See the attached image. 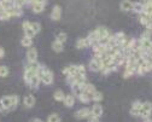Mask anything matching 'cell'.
Masks as SVG:
<instances>
[{"mask_svg": "<svg viewBox=\"0 0 152 122\" xmlns=\"http://www.w3.org/2000/svg\"><path fill=\"white\" fill-rule=\"evenodd\" d=\"M10 18H11V16L4 9V6L1 5V3H0V21H7V19H10Z\"/></svg>", "mask_w": 152, "mask_h": 122, "instance_id": "cell-20", "label": "cell"}, {"mask_svg": "<svg viewBox=\"0 0 152 122\" xmlns=\"http://www.w3.org/2000/svg\"><path fill=\"white\" fill-rule=\"evenodd\" d=\"M26 4H27V0H15L13 1V5L17 6V7H20V9H22Z\"/></svg>", "mask_w": 152, "mask_h": 122, "instance_id": "cell-31", "label": "cell"}, {"mask_svg": "<svg viewBox=\"0 0 152 122\" xmlns=\"http://www.w3.org/2000/svg\"><path fill=\"white\" fill-rule=\"evenodd\" d=\"M31 27H33V30L35 32V34L40 33V30H41V24H40L39 22H31Z\"/></svg>", "mask_w": 152, "mask_h": 122, "instance_id": "cell-30", "label": "cell"}, {"mask_svg": "<svg viewBox=\"0 0 152 122\" xmlns=\"http://www.w3.org/2000/svg\"><path fill=\"white\" fill-rule=\"evenodd\" d=\"M51 47H52V50L54 52H62L63 49H64V44L61 43V41H58V40H56V41L52 43V46Z\"/></svg>", "mask_w": 152, "mask_h": 122, "instance_id": "cell-21", "label": "cell"}, {"mask_svg": "<svg viewBox=\"0 0 152 122\" xmlns=\"http://www.w3.org/2000/svg\"><path fill=\"white\" fill-rule=\"evenodd\" d=\"M53 98H54V100H57V101H63L64 98H65V93H64L62 90H57V91L53 93Z\"/></svg>", "mask_w": 152, "mask_h": 122, "instance_id": "cell-23", "label": "cell"}, {"mask_svg": "<svg viewBox=\"0 0 152 122\" xmlns=\"http://www.w3.org/2000/svg\"><path fill=\"white\" fill-rule=\"evenodd\" d=\"M47 122H61V117H59L58 114L53 112V114H51V115L47 117Z\"/></svg>", "mask_w": 152, "mask_h": 122, "instance_id": "cell-28", "label": "cell"}, {"mask_svg": "<svg viewBox=\"0 0 152 122\" xmlns=\"http://www.w3.org/2000/svg\"><path fill=\"white\" fill-rule=\"evenodd\" d=\"M145 122H152V120L150 117H147V118H145Z\"/></svg>", "mask_w": 152, "mask_h": 122, "instance_id": "cell-37", "label": "cell"}, {"mask_svg": "<svg viewBox=\"0 0 152 122\" xmlns=\"http://www.w3.org/2000/svg\"><path fill=\"white\" fill-rule=\"evenodd\" d=\"M75 101H76V98L74 94H65V98L63 100V103L66 108H72L75 105Z\"/></svg>", "mask_w": 152, "mask_h": 122, "instance_id": "cell-14", "label": "cell"}, {"mask_svg": "<svg viewBox=\"0 0 152 122\" xmlns=\"http://www.w3.org/2000/svg\"><path fill=\"white\" fill-rule=\"evenodd\" d=\"M88 68H89L92 71H102L104 67H103V63H102L100 57L94 54V57L89 60V65H88Z\"/></svg>", "mask_w": 152, "mask_h": 122, "instance_id": "cell-4", "label": "cell"}, {"mask_svg": "<svg viewBox=\"0 0 152 122\" xmlns=\"http://www.w3.org/2000/svg\"><path fill=\"white\" fill-rule=\"evenodd\" d=\"M133 11L140 15V13L144 11V4L140 3V1H138V3H133Z\"/></svg>", "mask_w": 152, "mask_h": 122, "instance_id": "cell-25", "label": "cell"}, {"mask_svg": "<svg viewBox=\"0 0 152 122\" xmlns=\"http://www.w3.org/2000/svg\"><path fill=\"white\" fill-rule=\"evenodd\" d=\"M37 75H39L40 81L44 85H52L53 84V73L48 68H46L45 65L40 64L39 70H37Z\"/></svg>", "mask_w": 152, "mask_h": 122, "instance_id": "cell-2", "label": "cell"}, {"mask_svg": "<svg viewBox=\"0 0 152 122\" xmlns=\"http://www.w3.org/2000/svg\"><path fill=\"white\" fill-rule=\"evenodd\" d=\"M5 112H7V111H6V109L4 108L3 103H1V100H0V114H5Z\"/></svg>", "mask_w": 152, "mask_h": 122, "instance_id": "cell-34", "label": "cell"}, {"mask_svg": "<svg viewBox=\"0 0 152 122\" xmlns=\"http://www.w3.org/2000/svg\"><path fill=\"white\" fill-rule=\"evenodd\" d=\"M35 103H36V100H35V97L33 96V94H28V96H26L24 97V99H23V104H24V107L26 108H33L34 105H35Z\"/></svg>", "mask_w": 152, "mask_h": 122, "instance_id": "cell-10", "label": "cell"}, {"mask_svg": "<svg viewBox=\"0 0 152 122\" xmlns=\"http://www.w3.org/2000/svg\"><path fill=\"white\" fill-rule=\"evenodd\" d=\"M61 17H62V7L58 5L53 6V9L51 11V19L52 21H59Z\"/></svg>", "mask_w": 152, "mask_h": 122, "instance_id": "cell-8", "label": "cell"}, {"mask_svg": "<svg viewBox=\"0 0 152 122\" xmlns=\"http://www.w3.org/2000/svg\"><path fill=\"white\" fill-rule=\"evenodd\" d=\"M10 74V70L6 65H0V77H7Z\"/></svg>", "mask_w": 152, "mask_h": 122, "instance_id": "cell-27", "label": "cell"}, {"mask_svg": "<svg viewBox=\"0 0 152 122\" xmlns=\"http://www.w3.org/2000/svg\"><path fill=\"white\" fill-rule=\"evenodd\" d=\"M37 1H42V3H46V0H37Z\"/></svg>", "mask_w": 152, "mask_h": 122, "instance_id": "cell-39", "label": "cell"}, {"mask_svg": "<svg viewBox=\"0 0 152 122\" xmlns=\"http://www.w3.org/2000/svg\"><path fill=\"white\" fill-rule=\"evenodd\" d=\"M89 46V43L87 37H80L77 39V41H76V47H77L79 50H82V49H86Z\"/></svg>", "mask_w": 152, "mask_h": 122, "instance_id": "cell-18", "label": "cell"}, {"mask_svg": "<svg viewBox=\"0 0 152 122\" xmlns=\"http://www.w3.org/2000/svg\"><path fill=\"white\" fill-rule=\"evenodd\" d=\"M22 28H23V30H24V35L26 36H29V37H34L36 34H35V32L33 30V27H31V22H28V21H24L23 22V24H22Z\"/></svg>", "mask_w": 152, "mask_h": 122, "instance_id": "cell-6", "label": "cell"}, {"mask_svg": "<svg viewBox=\"0 0 152 122\" xmlns=\"http://www.w3.org/2000/svg\"><path fill=\"white\" fill-rule=\"evenodd\" d=\"M3 1H10V3H13L15 0H3Z\"/></svg>", "mask_w": 152, "mask_h": 122, "instance_id": "cell-38", "label": "cell"}, {"mask_svg": "<svg viewBox=\"0 0 152 122\" xmlns=\"http://www.w3.org/2000/svg\"><path fill=\"white\" fill-rule=\"evenodd\" d=\"M63 74L65 76H69V75L70 76H75V75H77V74H85L86 75V68L82 64H80V65L72 64V65H69V67L64 68L63 69Z\"/></svg>", "mask_w": 152, "mask_h": 122, "instance_id": "cell-3", "label": "cell"}, {"mask_svg": "<svg viewBox=\"0 0 152 122\" xmlns=\"http://www.w3.org/2000/svg\"><path fill=\"white\" fill-rule=\"evenodd\" d=\"M6 11L9 12V15H10L11 17H20V16H22V10H21L20 7L15 6V5H12L11 7H9Z\"/></svg>", "mask_w": 152, "mask_h": 122, "instance_id": "cell-16", "label": "cell"}, {"mask_svg": "<svg viewBox=\"0 0 152 122\" xmlns=\"http://www.w3.org/2000/svg\"><path fill=\"white\" fill-rule=\"evenodd\" d=\"M151 114H152V103H151V101H145V103H142V105L140 108L139 116L145 120V118L150 117Z\"/></svg>", "mask_w": 152, "mask_h": 122, "instance_id": "cell-5", "label": "cell"}, {"mask_svg": "<svg viewBox=\"0 0 152 122\" xmlns=\"http://www.w3.org/2000/svg\"><path fill=\"white\" fill-rule=\"evenodd\" d=\"M120 9L124 12H129V11H133V3L130 0H122L120 3Z\"/></svg>", "mask_w": 152, "mask_h": 122, "instance_id": "cell-15", "label": "cell"}, {"mask_svg": "<svg viewBox=\"0 0 152 122\" xmlns=\"http://www.w3.org/2000/svg\"><path fill=\"white\" fill-rule=\"evenodd\" d=\"M89 116H91V109L88 108H82L75 112V117L79 120H85V118H88Z\"/></svg>", "mask_w": 152, "mask_h": 122, "instance_id": "cell-7", "label": "cell"}, {"mask_svg": "<svg viewBox=\"0 0 152 122\" xmlns=\"http://www.w3.org/2000/svg\"><path fill=\"white\" fill-rule=\"evenodd\" d=\"M97 33H98V35H99V39H100V41H103V40H105V39H107L109 36H110V32L105 28V27H103V26H100V27H98L97 29Z\"/></svg>", "mask_w": 152, "mask_h": 122, "instance_id": "cell-12", "label": "cell"}, {"mask_svg": "<svg viewBox=\"0 0 152 122\" xmlns=\"http://www.w3.org/2000/svg\"><path fill=\"white\" fill-rule=\"evenodd\" d=\"M88 122H99V117H96V116H89L88 117Z\"/></svg>", "mask_w": 152, "mask_h": 122, "instance_id": "cell-33", "label": "cell"}, {"mask_svg": "<svg viewBox=\"0 0 152 122\" xmlns=\"http://www.w3.org/2000/svg\"><path fill=\"white\" fill-rule=\"evenodd\" d=\"M0 100H1V103H3L4 108L6 109V111L9 112V111H13L17 108L20 98L16 94H12V96H4Z\"/></svg>", "mask_w": 152, "mask_h": 122, "instance_id": "cell-1", "label": "cell"}, {"mask_svg": "<svg viewBox=\"0 0 152 122\" xmlns=\"http://www.w3.org/2000/svg\"><path fill=\"white\" fill-rule=\"evenodd\" d=\"M103 93L102 92H99V91H96L93 93V96H92V100L93 101H96V103H99V101H102L103 100Z\"/></svg>", "mask_w": 152, "mask_h": 122, "instance_id": "cell-26", "label": "cell"}, {"mask_svg": "<svg viewBox=\"0 0 152 122\" xmlns=\"http://www.w3.org/2000/svg\"><path fill=\"white\" fill-rule=\"evenodd\" d=\"M139 19H140V23H141L142 26H145V27H147V26L152 22L151 18H150V15L144 13V12H141V13L139 15Z\"/></svg>", "mask_w": 152, "mask_h": 122, "instance_id": "cell-19", "label": "cell"}, {"mask_svg": "<svg viewBox=\"0 0 152 122\" xmlns=\"http://www.w3.org/2000/svg\"><path fill=\"white\" fill-rule=\"evenodd\" d=\"M4 56H5V51L3 47H0V58H3Z\"/></svg>", "mask_w": 152, "mask_h": 122, "instance_id": "cell-35", "label": "cell"}, {"mask_svg": "<svg viewBox=\"0 0 152 122\" xmlns=\"http://www.w3.org/2000/svg\"><path fill=\"white\" fill-rule=\"evenodd\" d=\"M21 44H22L23 47L29 49V47H31V45H33V39L29 37V36H26V35H24V36L22 37V40H21Z\"/></svg>", "mask_w": 152, "mask_h": 122, "instance_id": "cell-22", "label": "cell"}, {"mask_svg": "<svg viewBox=\"0 0 152 122\" xmlns=\"http://www.w3.org/2000/svg\"><path fill=\"white\" fill-rule=\"evenodd\" d=\"M56 40H58V41H61V43L65 44V41L68 40V35H66L65 33L61 32V33H58V34H57V39H56Z\"/></svg>", "mask_w": 152, "mask_h": 122, "instance_id": "cell-29", "label": "cell"}, {"mask_svg": "<svg viewBox=\"0 0 152 122\" xmlns=\"http://www.w3.org/2000/svg\"><path fill=\"white\" fill-rule=\"evenodd\" d=\"M141 105H142L141 101H139V100L134 101V103L132 104V108H130V111H129L130 115H132V116H139V111H140Z\"/></svg>", "mask_w": 152, "mask_h": 122, "instance_id": "cell-13", "label": "cell"}, {"mask_svg": "<svg viewBox=\"0 0 152 122\" xmlns=\"http://www.w3.org/2000/svg\"><path fill=\"white\" fill-rule=\"evenodd\" d=\"M31 122H44V121H42L41 118H34Z\"/></svg>", "mask_w": 152, "mask_h": 122, "instance_id": "cell-36", "label": "cell"}, {"mask_svg": "<svg viewBox=\"0 0 152 122\" xmlns=\"http://www.w3.org/2000/svg\"><path fill=\"white\" fill-rule=\"evenodd\" d=\"M76 97H77L79 98V100L81 101V103H83V104H88L89 103V101L92 100L86 93H83V92H81V93H79L77 96H76Z\"/></svg>", "mask_w": 152, "mask_h": 122, "instance_id": "cell-24", "label": "cell"}, {"mask_svg": "<svg viewBox=\"0 0 152 122\" xmlns=\"http://www.w3.org/2000/svg\"><path fill=\"white\" fill-rule=\"evenodd\" d=\"M37 59V51L34 47H29L27 51V60L28 62H36Z\"/></svg>", "mask_w": 152, "mask_h": 122, "instance_id": "cell-11", "label": "cell"}, {"mask_svg": "<svg viewBox=\"0 0 152 122\" xmlns=\"http://www.w3.org/2000/svg\"><path fill=\"white\" fill-rule=\"evenodd\" d=\"M103 107L98 103H96L92 108H91V115L92 116H96V117H100L103 115Z\"/></svg>", "mask_w": 152, "mask_h": 122, "instance_id": "cell-9", "label": "cell"}, {"mask_svg": "<svg viewBox=\"0 0 152 122\" xmlns=\"http://www.w3.org/2000/svg\"><path fill=\"white\" fill-rule=\"evenodd\" d=\"M44 9H45V3H42V1H36L31 5V10L34 13H41L44 11Z\"/></svg>", "mask_w": 152, "mask_h": 122, "instance_id": "cell-17", "label": "cell"}, {"mask_svg": "<svg viewBox=\"0 0 152 122\" xmlns=\"http://www.w3.org/2000/svg\"><path fill=\"white\" fill-rule=\"evenodd\" d=\"M151 34H152V32H151V30L145 29V32L141 34V37H145V39H151Z\"/></svg>", "mask_w": 152, "mask_h": 122, "instance_id": "cell-32", "label": "cell"}]
</instances>
